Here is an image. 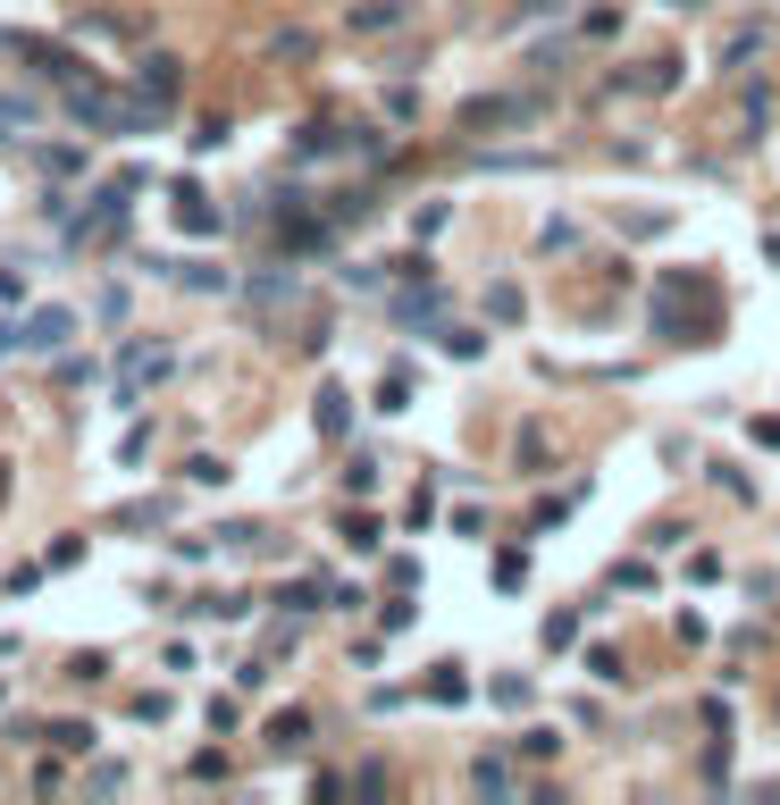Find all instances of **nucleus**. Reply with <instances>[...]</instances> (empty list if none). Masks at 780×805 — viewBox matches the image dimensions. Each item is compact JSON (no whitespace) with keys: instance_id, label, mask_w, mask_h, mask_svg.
Listing matches in <instances>:
<instances>
[{"instance_id":"nucleus-1","label":"nucleus","mask_w":780,"mask_h":805,"mask_svg":"<svg viewBox=\"0 0 780 805\" xmlns=\"http://www.w3.org/2000/svg\"><path fill=\"white\" fill-rule=\"evenodd\" d=\"M68 345H77V310H59V303L0 319V361H9V353H26V361H59Z\"/></svg>"},{"instance_id":"nucleus-2","label":"nucleus","mask_w":780,"mask_h":805,"mask_svg":"<svg viewBox=\"0 0 780 805\" xmlns=\"http://www.w3.org/2000/svg\"><path fill=\"white\" fill-rule=\"evenodd\" d=\"M169 369H176L169 345H152V336H126V345H118V369H110V402H118V411H134V402L152 395Z\"/></svg>"},{"instance_id":"nucleus-3","label":"nucleus","mask_w":780,"mask_h":805,"mask_svg":"<svg viewBox=\"0 0 780 805\" xmlns=\"http://www.w3.org/2000/svg\"><path fill=\"white\" fill-rule=\"evenodd\" d=\"M134 93L160 101V110H176V93H185V59H176V51H143V59H134Z\"/></svg>"},{"instance_id":"nucleus-4","label":"nucleus","mask_w":780,"mask_h":805,"mask_svg":"<svg viewBox=\"0 0 780 805\" xmlns=\"http://www.w3.org/2000/svg\"><path fill=\"white\" fill-rule=\"evenodd\" d=\"M18 51H26V59H34V77H42V84H51V93H77V84H84V77H93V68H84V59H77V51H68V42H18Z\"/></svg>"},{"instance_id":"nucleus-5","label":"nucleus","mask_w":780,"mask_h":805,"mask_svg":"<svg viewBox=\"0 0 780 805\" xmlns=\"http://www.w3.org/2000/svg\"><path fill=\"white\" fill-rule=\"evenodd\" d=\"M537 110H546L537 93H504V101H470V110H462V126H470V134H487V126H529Z\"/></svg>"},{"instance_id":"nucleus-6","label":"nucleus","mask_w":780,"mask_h":805,"mask_svg":"<svg viewBox=\"0 0 780 805\" xmlns=\"http://www.w3.org/2000/svg\"><path fill=\"white\" fill-rule=\"evenodd\" d=\"M403 26H412V0H362V9H344V34H362V42L403 34Z\"/></svg>"},{"instance_id":"nucleus-7","label":"nucleus","mask_w":780,"mask_h":805,"mask_svg":"<svg viewBox=\"0 0 780 805\" xmlns=\"http://www.w3.org/2000/svg\"><path fill=\"white\" fill-rule=\"evenodd\" d=\"M395 319H403V327H445V294H437V277H412V286L395 294Z\"/></svg>"},{"instance_id":"nucleus-8","label":"nucleus","mask_w":780,"mask_h":805,"mask_svg":"<svg viewBox=\"0 0 780 805\" xmlns=\"http://www.w3.org/2000/svg\"><path fill=\"white\" fill-rule=\"evenodd\" d=\"M344 152H353V126H327V118L294 126V160H344Z\"/></svg>"},{"instance_id":"nucleus-9","label":"nucleus","mask_w":780,"mask_h":805,"mask_svg":"<svg viewBox=\"0 0 780 805\" xmlns=\"http://www.w3.org/2000/svg\"><path fill=\"white\" fill-rule=\"evenodd\" d=\"M169 211H176V227H185V235H219V211H210V193H202V185H185V176L169 185Z\"/></svg>"},{"instance_id":"nucleus-10","label":"nucleus","mask_w":780,"mask_h":805,"mask_svg":"<svg viewBox=\"0 0 780 805\" xmlns=\"http://www.w3.org/2000/svg\"><path fill=\"white\" fill-rule=\"evenodd\" d=\"M176 520V503L169 496H134V503H118L110 512V537H134V529H169Z\"/></svg>"},{"instance_id":"nucleus-11","label":"nucleus","mask_w":780,"mask_h":805,"mask_svg":"<svg viewBox=\"0 0 780 805\" xmlns=\"http://www.w3.org/2000/svg\"><path fill=\"white\" fill-rule=\"evenodd\" d=\"M294 286H303V277H294V261H269L261 277L244 286V303H252V310H277V303H294Z\"/></svg>"},{"instance_id":"nucleus-12","label":"nucleus","mask_w":780,"mask_h":805,"mask_svg":"<svg viewBox=\"0 0 780 805\" xmlns=\"http://www.w3.org/2000/svg\"><path fill=\"white\" fill-rule=\"evenodd\" d=\"M34 169H42V185H68V176H84V152L77 143H42Z\"/></svg>"},{"instance_id":"nucleus-13","label":"nucleus","mask_w":780,"mask_h":805,"mask_svg":"<svg viewBox=\"0 0 780 805\" xmlns=\"http://www.w3.org/2000/svg\"><path fill=\"white\" fill-rule=\"evenodd\" d=\"M303 738H311V713H303V705L269 713V747H277V755H294V747H303Z\"/></svg>"},{"instance_id":"nucleus-14","label":"nucleus","mask_w":780,"mask_h":805,"mask_svg":"<svg viewBox=\"0 0 780 805\" xmlns=\"http://www.w3.org/2000/svg\"><path fill=\"white\" fill-rule=\"evenodd\" d=\"M42 747L51 755H93V722H42Z\"/></svg>"},{"instance_id":"nucleus-15","label":"nucleus","mask_w":780,"mask_h":805,"mask_svg":"<svg viewBox=\"0 0 780 805\" xmlns=\"http://www.w3.org/2000/svg\"><path fill=\"white\" fill-rule=\"evenodd\" d=\"M470 788H478V797H513V764H504V755H478V764H470Z\"/></svg>"},{"instance_id":"nucleus-16","label":"nucleus","mask_w":780,"mask_h":805,"mask_svg":"<svg viewBox=\"0 0 780 805\" xmlns=\"http://www.w3.org/2000/svg\"><path fill=\"white\" fill-rule=\"evenodd\" d=\"M84 788H93V797H118V788H126V755H93V764H84Z\"/></svg>"},{"instance_id":"nucleus-17","label":"nucleus","mask_w":780,"mask_h":805,"mask_svg":"<svg viewBox=\"0 0 780 805\" xmlns=\"http://www.w3.org/2000/svg\"><path fill=\"white\" fill-rule=\"evenodd\" d=\"M344 386H320V411H311V420H320V437H344V420H353V411H344Z\"/></svg>"},{"instance_id":"nucleus-18","label":"nucleus","mask_w":780,"mask_h":805,"mask_svg":"<svg viewBox=\"0 0 780 805\" xmlns=\"http://www.w3.org/2000/svg\"><path fill=\"white\" fill-rule=\"evenodd\" d=\"M369 211H378V202H369V193H327V218H336V227H362Z\"/></svg>"},{"instance_id":"nucleus-19","label":"nucleus","mask_w":780,"mask_h":805,"mask_svg":"<svg viewBox=\"0 0 780 805\" xmlns=\"http://www.w3.org/2000/svg\"><path fill=\"white\" fill-rule=\"evenodd\" d=\"M320 595H327L320 579H294V588L277 595V613H294V621H303V613H320Z\"/></svg>"},{"instance_id":"nucleus-20","label":"nucleus","mask_w":780,"mask_h":805,"mask_svg":"<svg viewBox=\"0 0 780 805\" xmlns=\"http://www.w3.org/2000/svg\"><path fill=\"white\" fill-rule=\"evenodd\" d=\"M437 345L454 353V361H478V353H487V336H478V327H437Z\"/></svg>"},{"instance_id":"nucleus-21","label":"nucleus","mask_w":780,"mask_h":805,"mask_svg":"<svg viewBox=\"0 0 780 805\" xmlns=\"http://www.w3.org/2000/svg\"><path fill=\"white\" fill-rule=\"evenodd\" d=\"M428 696H437V705H462V696H470V680H462V663H437V680H428Z\"/></svg>"},{"instance_id":"nucleus-22","label":"nucleus","mask_w":780,"mask_h":805,"mask_svg":"<svg viewBox=\"0 0 780 805\" xmlns=\"http://www.w3.org/2000/svg\"><path fill=\"white\" fill-rule=\"evenodd\" d=\"M403 402H412V369H386L378 378V411H403Z\"/></svg>"},{"instance_id":"nucleus-23","label":"nucleus","mask_w":780,"mask_h":805,"mask_svg":"<svg viewBox=\"0 0 780 805\" xmlns=\"http://www.w3.org/2000/svg\"><path fill=\"white\" fill-rule=\"evenodd\" d=\"M126 310H134V303H126V286H101V303H93V319H101V327H126Z\"/></svg>"},{"instance_id":"nucleus-24","label":"nucleus","mask_w":780,"mask_h":805,"mask_svg":"<svg viewBox=\"0 0 780 805\" xmlns=\"http://www.w3.org/2000/svg\"><path fill=\"white\" fill-rule=\"evenodd\" d=\"M344 546H353V554H378V520L353 512V520H344Z\"/></svg>"},{"instance_id":"nucleus-25","label":"nucleus","mask_w":780,"mask_h":805,"mask_svg":"<svg viewBox=\"0 0 780 805\" xmlns=\"http://www.w3.org/2000/svg\"><path fill=\"white\" fill-rule=\"evenodd\" d=\"M185 479H193V487H227V461H219V454H193Z\"/></svg>"},{"instance_id":"nucleus-26","label":"nucleus","mask_w":780,"mask_h":805,"mask_svg":"<svg viewBox=\"0 0 780 805\" xmlns=\"http://www.w3.org/2000/svg\"><path fill=\"white\" fill-rule=\"evenodd\" d=\"M77 562H84V537H59L51 554H42V571H77Z\"/></svg>"},{"instance_id":"nucleus-27","label":"nucleus","mask_w":780,"mask_h":805,"mask_svg":"<svg viewBox=\"0 0 780 805\" xmlns=\"http://www.w3.org/2000/svg\"><path fill=\"white\" fill-rule=\"evenodd\" d=\"M26 126H34V101H9V93H0V134H26Z\"/></svg>"},{"instance_id":"nucleus-28","label":"nucleus","mask_w":780,"mask_h":805,"mask_svg":"<svg viewBox=\"0 0 780 805\" xmlns=\"http://www.w3.org/2000/svg\"><path fill=\"white\" fill-rule=\"evenodd\" d=\"M487 319L513 327V319H520V286H495V294H487Z\"/></svg>"},{"instance_id":"nucleus-29","label":"nucleus","mask_w":780,"mask_h":805,"mask_svg":"<svg viewBox=\"0 0 780 805\" xmlns=\"http://www.w3.org/2000/svg\"><path fill=\"white\" fill-rule=\"evenodd\" d=\"M42 579H51V571H42V562H18V571L0 579V588H9V595H34V588H42Z\"/></svg>"},{"instance_id":"nucleus-30","label":"nucleus","mask_w":780,"mask_h":805,"mask_svg":"<svg viewBox=\"0 0 780 805\" xmlns=\"http://www.w3.org/2000/svg\"><path fill=\"white\" fill-rule=\"evenodd\" d=\"M269 51H277V59H311V34H303V26H286V34H269Z\"/></svg>"},{"instance_id":"nucleus-31","label":"nucleus","mask_w":780,"mask_h":805,"mask_svg":"<svg viewBox=\"0 0 780 805\" xmlns=\"http://www.w3.org/2000/svg\"><path fill=\"white\" fill-rule=\"evenodd\" d=\"M546 646H579V613H546Z\"/></svg>"},{"instance_id":"nucleus-32","label":"nucleus","mask_w":780,"mask_h":805,"mask_svg":"<svg viewBox=\"0 0 780 805\" xmlns=\"http://www.w3.org/2000/svg\"><path fill=\"white\" fill-rule=\"evenodd\" d=\"M445 227V202H419V211H412V235H419V244H428V235H437Z\"/></svg>"},{"instance_id":"nucleus-33","label":"nucleus","mask_w":780,"mask_h":805,"mask_svg":"<svg viewBox=\"0 0 780 805\" xmlns=\"http://www.w3.org/2000/svg\"><path fill=\"white\" fill-rule=\"evenodd\" d=\"M353 160H386V134L378 126H353Z\"/></svg>"},{"instance_id":"nucleus-34","label":"nucleus","mask_w":780,"mask_h":805,"mask_svg":"<svg viewBox=\"0 0 780 805\" xmlns=\"http://www.w3.org/2000/svg\"><path fill=\"white\" fill-rule=\"evenodd\" d=\"M18 294H26V277H18L9 261H0V303H18Z\"/></svg>"},{"instance_id":"nucleus-35","label":"nucleus","mask_w":780,"mask_h":805,"mask_svg":"<svg viewBox=\"0 0 780 805\" xmlns=\"http://www.w3.org/2000/svg\"><path fill=\"white\" fill-rule=\"evenodd\" d=\"M0 503H9V461H0Z\"/></svg>"},{"instance_id":"nucleus-36","label":"nucleus","mask_w":780,"mask_h":805,"mask_svg":"<svg viewBox=\"0 0 780 805\" xmlns=\"http://www.w3.org/2000/svg\"><path fill=\"white\" fill-rule=\"evenodd\" d=\"M0 713H9V680H0Z\"/></svg>"}]
</instances>
